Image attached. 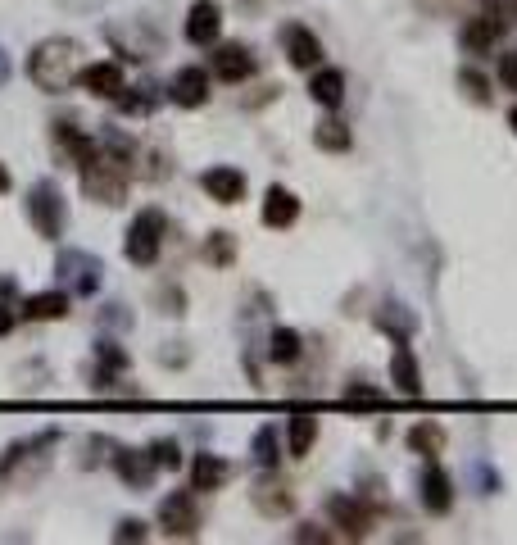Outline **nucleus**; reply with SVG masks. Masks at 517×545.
I'll use <instances>...</instances> for the list:
<instances>
[{
	"mask_svg": "<svg viewBox=\"0 0 517 545\" xmlns=\"http://www.w3.org/2000/svg\"><path fill=\"white\" fill-rule=\"evenodd\" d=\"M28 73L41 91H69L82 73V46L73 37H55V41H41L32 50Z\"/></svg>",
	"mask_w": 517,
	"mask_h": 545,
	"instance_id": "f257e3e1",
	"label": "nucleus"
},
{
	"mask_svg": "<svg viewBox=\"0 0 517 545\" xmlns=\"http://www.w3.org/2000/svg\"><path fill=\"white\" fill-rule=\"evenodd\" d=\"M159 246H164V214H155V209H141V214L132 218V228H127L123 255L132 259V264H155Z\"/></svg>",
	"mask_w": 517,
	"mask_h": 545,
	"instance_id": "f03ea898",
	"label": "nucleus"
},
{
	"mask_svg": "<svg viewBox=\"0 0 517 545\" xmlns=\"http://www.w3.org/2000/svg\"><path fill=\"white\" fill-rule=\"evenodd\" d=\"M508 23L513 19H508L499 5H486L477 19L463 23V50H472V55H490V46H499V37L508 32Z\"/></svg>",
	"mask_w": 517,
	"mask_h": 545,
	"instance_id": "7ed1b4c3",
	"label": "nucleus"
},
{
	"mask_svg": "<svg viewBox=\"0 0 517 545\" xmlns=\"http://www.w3.org/2000/svg\"><path fill=\"white\" fill-rule=\"evenodd\" d=\"M159 527H164L168 536H196L200 532V509H196V500H191V491L164 496V505H159Z\"/></svg>",
	"mask_w": 517,
	"mask_h": 545,
	"instance_id": "20e7f679",
	"label": "nucleus"
},
{
	"mask_svg": "<svg viewBox=\"0 0 517 545\" xmlns=\"http://www.w3.org/2000/svg\"><path fill=\"white\" fill-rule=\"evenodd\" d=\"M28 214H32V223H37V232H41V237H50V241H55L59 232H64V200H59V191L50 187V182H41V187L32 191V200H28Z\"/></svg>",
	"mask_w": 517,
	"mask_h": 545,
	"instance_id": "39448f33",
	"label": "nucleus"
},
{
	"mask_svg": "<svg viewBox=\"0 0 517 545\" xmlns=\"http://www.w3.org/2000/svg\"><path fill=\"white\" fill-rule=\"evenodd\" d=\"M82 187H87L91 196H100L105 205H118V196H123V169H118V164H109V159H87Z\"/></svg>",
	"mask_w": 517,
	"mask_h": 545,
	"instance_id": "423d86ee",
	"label": "nucleus"
},
{
	"mask_svg": "<svg viewBox=\"0 0 517 545\" xmlns=\"http://www.w3.org/2000/svg\"><path fill=\"white\" fill-rule=\"evenodd\" d=\"M218 32H223V10H218L214 0H196L191 14H186V41L191 46H214Z\"/></svg>",
	"mask_w": 517,
	"mask_h": 545,
	"instance_id": "0eeeda50",
	"label": "nucleus"
},
{
	"mask_svg": "<svg viewBox=\"0 0 517 545\" xmlns=\"http://www.w3.org/2000/svg\"><path fill=\"white\" fill-rule=\"evenodd\" d=\"M327 518H332L341 532H350V536H368V527H372V509L359 505L354 496H332V500H327Z\"/></svg>",
	"mask_w": 517,
	"mask_h": 545,
	"instance_id": "6e6552de",
	"label": "nucleus"
},
{
	"mask_svg": "<svg viewBox=\"0 0 517 545\" xmlns=\"http://www.w3.org/2000/svg\"><path fill=\"white\" fill-rule=\"evenodd\" d=\"M173 100L182 109H200L209 100V73L200 69V64H191V69H177V78H173Z\"/></svg>",
	"mask_w": 517,
	"mask_h": 545,
	"instance_id": "1a4fd4ad",
	"label": "nucleus"
},
{
	"mask_svg": "<svg viewBox=\"0 0 517 545\" xmlns=\"http://www.w3.org/2000/svg\"><path fill=\"white\" fill-rule=\"evenodd\" d=\"M200 187H205L209 200H218V205H236V200L245 196V173H236V169H227V164H218V169H205Z\"/></svg>",
	"mask_w": 517,
	"mask_h": 545,
	"instance_id": "9d476101",
	"label": "nucleus"
},
{
	"mask_svg": "<svg viewBox=\"0 0 517 545\" xmlns=\"http://www.w3.org/2000/svg\"><path fill=\"white\" fill-rule=\"evenodd\" d=\"M422 505L431 514H449V505H454V482L445 477L440 464H427V473H422Z\"/></svg>",
	"mask_w": 517,
	"mask_h": 545,
	"instance_id": "9b49d317",
	"label": "nucleus"
},
{
	"mask_svg": "<svg viewBox=\"0 0 517 545\" xmlns=\"http://www.w3.org/2000/svg\"><path fill=\"white\" fill-rule=\"evenodd\" d=\"M286 60L295 69H318L322 64V41L309 28H286Z\"/></svg>",
	"mask_w": 517,
	"mask_h": 545,
	"instance_id": "f8f14e48",
	"label": "nucleus"
},
{
	"mask_svg": "<svg viewBox=\"0 0 517 545\" xmlns=\"http://www.w3.org/2000/svg\"><path fill=\"white\" fill-rule=\"evenodd\" d=\"M295 218H300V200H295V191L268 187V196H264V223L268 228H291Z\"/></svg>",
	"mask_w": 517,
	"mask_h": 545,
	"instance_id": "ddd939ff",
	"label": "nucleus"
},
{
	"mask_svg": "<svg viewBox=\"0 0 517 545\" xmlns=\"http://www.w3.org/2000/svg\"><path fill=\"white\" fill-rule=\"evenodd\" d=\"M214 73L223 82H245L254 73V55L245 46H218L214 55Z\"/></svg>",
	"mask_w": 517,
	"mask_h": 545,
	"instance_id": "4468645a",
	"label": "nucleus"
},
{
	"mask_svg": "<svg viewBox=\"0 0 517 545\" xmlns=\"http://www.w3.org/2000/svg\"><path fill=\"white\" fill-rule=\"evenodd\" d=\"M78 82L91 96H118V91H123V69H118V64H87V69L78 73Z\"/></svg>",
	"mask_w": 517,
	"mask_h": 545,
	"instance_id": "2eb2a0df",
	"label": "nucleus"
},
{
	"mask_svg": "<svg viewBox=\"0 0 517 545\" xmlns=\"http://www.w3.org/2000/svg\"><path fill=\"white\" fill-rule=\"evenodd\" d=\"M391 377H395V387L404 391V396H422V373H418V359H413V350L404 346H395V355H391Z\"/></svg>",
	"mask_w": 517,
	"mask_h": 545,
	"instance_id": "dca6fc26",
	"label": "nucleus"
},
{
	"mask_svg": "<svg viewBox=\"0 0 517 545\" xmlns=\"http://www.w3.org/2000/svg\"><path fill=\"white\" fill-rule=\"evenodd\" d=\"M309 96L318 100L322 109H336L345 100V73L341 69H318L309 82Z\"/></svg>",
	"mask_w": 517,
	"mask_h": 545,
	"instance_id": "f3484780",
	"label": "nucleus"
},
{
	"mask_svg": "<svg viewBox=\"0 0 517 545\" xmlns=\"http://www.w3.org/2000/svg\"><path fill=\"white\" fill-rule=\"evenodd\" d=\"M227 459H218V455H196V464H191V486L196 491H218V486L227 482Z\"/></svg>",
	"mask_w": 517,
	"mask_h": 545,
	"instance_id": "a211bd4d",
	"label": "nucleus"
},
{
	"mask_svg": "<svg viewBox=\"0 0 517 545\" xmlns=\"http://www.w3.org/2000/svg\"><path fill=\"white\" fill-rule=\"evenodd\" d=\"M114 468H118V477H127L132 486H146L150 477H155V459L150 455H141V450H123V455L114 459Z\"/></svg>",
	"mask_w": 517,
	"mask_h": 545,
	"instance_id": "6ab92c4d",
	"label": "nucleus"
},
{
	"mask_svg": "<svg viewBox=\"0 0 517 545\" xmlns=\"http://www.w3.org/2000/svg\"><path fill=\"white\" fill-rule=\"evenodd\" d=\"M28 318H37V323H50V318H64L69 314V300L59 296V291H41V296L28 300V309H23Z\"/></svg>",
	"mask_w": 517,
	"mask_h": 545,
	"instance_id": "aec40b11",
	"label": "nucleus"
},
{
	"mask_svg": "<svg viewBox=\"0 0 517 545\" xmlns=\"http://www.w3.org/2000/svg\"><path fill=\"white\" fill-rule=\"evenodd\" d=\"M313 441H318V418H313V414H295L291 418V455H309Z\"/></svg>",
	"mask_w": 517,
	"mask_h": 545,
	"instance_id": "412c9836",
	"label": "nucleus"
},
{
	"mask_svg": "<svg viewBox=\"0 0 517 545\" xmlns=\"http://www.w3.org/2000/svg\"><path fill=\"white\" fill-rule=\"evenodd\" d=\"M313 141H318L322 150H336V155H341V150H350V132H345L341 119H322L318 128H313Z\"/></svg>",
	"mask_w": 517,
	"mask_h": 545,
	"instance_id": "4be33fe9",
	"label": "nucleus"
},
{
	"mask_svg": "<svg viewBox=\"0 0 517 545\" xmlns=\"http://www.w3.org/2000/svg\"><path fill=\"white\" fill-rule=\"evenodd\" d=\"M268 355H273L277 364H295V359H300V337H295L291 327H277L273 341H268Z\"/></svg>",
	"mask_w": 517,
	"mask_h": 545,
	"instance_id": "5701e85b",
	"label": "nucleus"
},
{
	"mask_svg": "<svg viewBox=\"0 0 517 545\" xmlns=\"http://www.w3.org/2000/svg\"><path fill=\"white\" fill-rule=\"evenodd\" d=\"M440 441H445V436H440V427H413L409 432V446L418 450V455H440Z\"/></svg>",
	"mask_w": 517,
	"mask_h": 545,
	"instance_id": "b1692460",
	"label": "nucleus"
},
{
	"mask_svg": "<svg viewBox=\"0 0 517 545\" xmlns=\"http://www.w3.org/2000/svg\"><path fill=\"white\" fill-rule=\"evenodd\" d=\"M254 464H277V432L273 427H259L254 432Z\"/></svg>",
	"mask_w": 517,
	"mask_h": 545,
	"instance_id": "393cba45",
	"label": "nucleus"
},
{
	"mask_svg": "<svg viewBox=\"0 0 517 545\" xmlns=\"http://www.w3.org/2000/svg\"><path fill=\"white\" fill-rule=\"evenodd\" d=\"M499 82H504V91H517V50L499 55Z\"/></svg>",
	"mask_w": 517,
	"mask_h": 545,
	"instance_id": "a878e982",
	"label": "nucleus"
},
{
	"mask_svg": "<svg viewBox=\"0 0 517 545\" xmlns=\"http://www.w3.org/2000/svg\"><path fill=\"white\" fill-rule=\"evenodd\" d=\"M150 459H155V464H164V468H177V464H182V459H177V446H173V441H155V446H150Z\"/></svg>",
	"mask_w": 517,
	"mask_h": 545,
	"instance_id": "bb28decb",
	"label": "nucleus"
},
{
	"mask_svg": "<svg viewBox=\"0 0 517 545\" xmlns=\"http://www.w3.org/2000/svg\"><path fill=\"white\" fill-rule=\"evenodd\" d=\"M141 523H118V532H114V541H141Z\"/></svg>",
	"mask_w": 517,
	"mask_h": 545,
	"instance_id": "cd10ccee",
	"label": "nucleus"
},
{
	"mask_svg": "<svg viewBox=\"0 0 517 545\" xmlns=\"http://www.w3.org/2000/svg\"><path fill=\"white\" fill-rule=\"evenodd\" d=\"M463 82H468V87H472V96H477V100H486V82H481L477 73H463Z\"/></svg>",
	"mask_w": 517,
	"mask_h": 545,
	"instance_id": "c85d7f7f",
	"label": "nucleus"
},
{
	"mask_svg": "<svg viewBox=\"0 0 517 545\" xmlns=\"http://www.w3.org/2000/svg\"><path fill=\"white\" fill-rule=\"evenodd\" d=\"M10 327H14V309H5V305H0V337H5Z\"/></svg>",
	"mask_w": 517,
	"mask_h": 545,
	"instance_id": "c756f323",
	"label": "nucleus"
},
{
	"mask_svg": "<svg viewBox=\"0 0 517 545\" xmlns=\"http://www.w3.org/2000/svg\"><path fill=\"white\" fill-rule=\"evenodd\" d=\"M490 5H499V10H504L508 19H513V14H517V0H490Z\"/></svg>",
	"mask_w": 517,
	"mask_h": 545,
	"instance_id": "7c9ffc66",
	"label": "nucleus"
},
{
	"mask_svg": "<svg viewBox=\"0 0 517 545\" xmlns=\"http://www.w3.org/2000/svg\"><path fill=\"white\" fill-rule=\"evenodd\" d=\"M10 191V173H5V164H0V196Z\"/></svg>",
	"mask_w": 517,
	"mask_h": 545,
	"instance_id": "2f4dec72",
	"label": "nucleus"
},
{
	"mask_svg": "<svg viewBox=\"0 0 517 545\" xmlns=\"http://www.w3.org/2000/svg\"><path fill=\"white\" fill-rule=\"evenodd\" d=\"M5 73H10V60H5V50H0V82H5Z\"/></svg>",
	"mask_w": 517,
	"mask_h": 545,
	"instance_id": "473e14b6",
	"label": "nucleus"
},
{
	"mask_svg": "<svg viewBox=\"0 0 517 545\" xmlns=\"http://www.w3.org/2000/svg\"><path fill=\"white\" fill-rule=\"evenodd\" d=\"M513 128H517V109H513Z\"/></svg>",
	"mask_w": 517,
	"mask_h": 545,
	"instance_id": "72a5a7b5",
	"label": "nucleus"
}]
</instances>
